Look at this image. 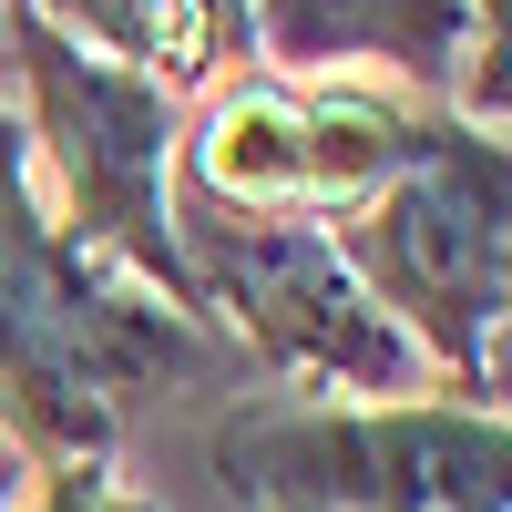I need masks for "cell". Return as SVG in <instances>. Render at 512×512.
<instances>
[{"instance_id": "6da1fadb", "label": "cell", "mask_w": 512, "mask_h": 512, "mask_svg": "<svg viewBox=\"0 0 512 512\" xmlns=\"http://www.w3.org/2000/svg\"><path fill=\"white\" fill-rule=\"evenodd\" d=\"M226 349L205 318L134 297L113 267H93L31 195V154L0 123V420L41 461H103L113 410L144 379L216 369Z\"/></svg>"}, {"instance_id": "7a4b0ae2", "label": "cell", "mask_w": 512, "mask_h": 512, "mask_svg": "<svg viewBox=\"0 0 512 512\" xmlns=\"http://www.w3.org/2000/svg\"><path fill=\"white\" fill-rule=\"evenodd\" d=\"M502 134L482 123H431L420 154L400 164L390 185H369L338 226V267L359 277V297L390 318L420 369H451L461 400L502 410V297H512V267H502Z\"/></svg>"}, {"instance_id": "3957f363", "label": "cell", "mask_w": 512, "mask_h": 512, "mask_svg": "<svg viewBox=\"0 0 512 512\" xmlns=\"http://www.w3.org/2000/svg\"><path fill=\"white\" fill-rule=\"evenodd\" d=\"M236 512H512V441L482 400H277L205 431Z\"/></svg>"}, {"instance_id": "277c9868", "label": "cell", "mask_w": 512, "mask_h": 512, "mask_svg": "<svg viewBox=\"0 0 512 512\" xmlns=\"http://www.w3.org/2000/svg\"><path fill=\"white\" fill-rule=\"evenodd\" d=\"M175 205V267L195 318L236 328V359L297 379V390H420V349L359 297V277L338 267L328 226L308 216H236L205 195H164Z\"/></svg>"}, {"instance_id": "5b68a950", "label": "cell", "mask_w": 512, "mask_h": 512, "mask_svg": "<svg viewBox=\"0 0 512 512\" xmlns=\"http://www.w3.org/2000/svg\"><path fill=\"white\" fill-rule=\"evenodd\" d=\"M11 52H21V82H31V134L62 175V205H72V246L93 267H123L164 287L175 308L195 318L185 297V267H175V205H164V144H175V93L144 82L134 62H103L82 52L72 31H52L41 11L11 0Z\"/></svg>"}, {"instance_id": "8992f818", "label": "cell", "mask_w": 512, "mask_h": 512, "mask_svg": "<svg viewBox=\"0 0 512 512\" xmlns=\"http://www.w3.org/2000/svg\"><path fill=\"white\" fill-rule=\"evenodd\" d=\"M431 123L359 103V93H287V82H236L216 93L205 134L185 144V195L236 205V216H328L390 185L420 154Z\"/></svg>"}, {"instance_id": "52a82bcc", "label": "cell", "mask_w": 512, "mask_h": 512, "mask_svg": "<svg viewBox=\"0 0 512 512\" xmlns=\"http://www.w3.org/2000/svg\"><path fill=\"white\" fill-rule=\"evenodd\" d=\"M246 41L277 72H400L420 93H461V123L502 134V41L472 21V0H256Z\"/></svg>"}, {"instance_id": "ba28073f", "label": "cell", "mask_w": 512, "mask_h": 512, "mask_svg": "<svg viewBox=\"0 0 512 512\" xmlns=\"http://www.w3.org/2000/svg\"><path fill=\"white\" fill-rule=\"evenodd\" d=\"M246 52V0H134V72L185 93Z\"/></svg>"}, {"instance_id": "9c48e42d", "label": "cell", "mask_w": 512, "mask_h": 512, "mask_svg": "<svg viewBox=\"0 0 512 512\" xmlns=\"http://www.w3.org/2000/svg\"><path fill=\"white\" fill-rule=\"evenodd\" d=\"M31 512H154V502L123 492L103 461H52V472H41V492H31Z\"/></svg>"}, {"instance_id": "30bf717a", "label": "cell", "mask_w": 512, "mask_h": 512, "mask_svg": "<svg viewBox=\"0 0 512 512\" xmlns=\"http://www.w3.org/2000/svg\"><path fill=\"white\" fill-rule=\"evenodd\" d=\"M21 502V451H0V512Z\"/></svg>"}]
</instances>
